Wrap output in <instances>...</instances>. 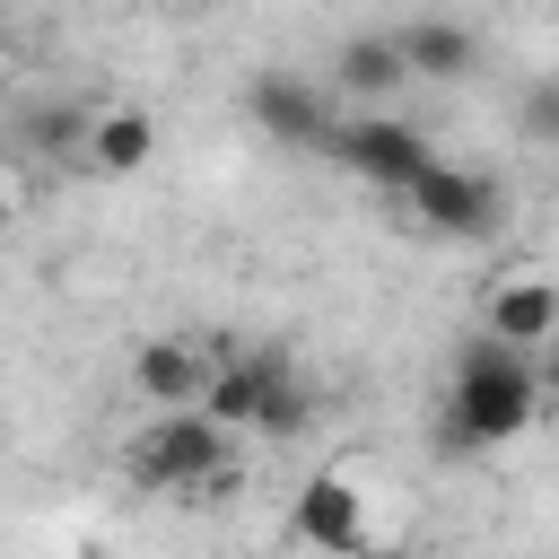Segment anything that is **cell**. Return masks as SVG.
<instances>
[{"label":"cell","instance_id":"obj_1","mask_svg":"<svg viewBox=\"0 0 559 559\" xmlns=\"http://www.w3.org/2000/svg\"><path fill=\"white\" fill-rule=\"evenodd\" d=\"M542 358L515 349V341H472L454 358V393H445V419H437V445L445 454H489V445H515L533 419H542Z\"/></svg>","mask_w":559,"mask_h":559},{"label":"cell","instance_id":"obj_2","mask_svg":"<svg viewBox=\"0 0 559 559\" xmlns=\"http://www.w3.org/2000/svg\"><path fill=\"white\" fill-rule=\"evenodd\" d=\"M227 437H236L227 419H210L201 402H175L131 437V480L140 489H210L227 472Z\"/></svg>","mask_w":559,"mask_h":559},{"label":"cell","instance_id":"obj_3","mask_svg":"<svg viewBox=\"0 0 559 559\" xmlns=\"http://www.w3.org/2000/svg\"><path fill=\"white\" fill-rule=\"evenodd\" d=\"M332 157H341L349 175H367L376 192H411V183L437 166V148H428L402 114H349V122L332 131Z\"/></svg>","mask_w":559,"mask_h":559},{"label":"cell","instance_id":"obj_4","mask_svg":"<svg viewBox=\"0 0 559 559\" xmlns=\"http://www.w3.org/2000/svg\"><path fill=\"white\" fill-rule=\"evenodd\" d=\"M480 332H489V341H515V349H550V341H559V280L533 271V262L498 271V280L480 288Z\"/></svg>","mask_w":559,"mask_h":559},{"label":"cell","instance_id":"obj_5","mask_svg":"<svg viewBox=\"0 0 559 559\" xmlns=\"http://www.w3.org/2000/svg\"><path fill=\"white\" fill-rule=\"evenodd\" d=\"M245 114L262 122V140H280V148H332V105H323V87H306L297 70H262L253 87H245Z\"/></svg>","mask_w":559,"mask_h":559},{"label":"cell","instance_id":"obj_6","mask_svg":"<svg viewBox=\"0 0 559 559\" xmlns=\"http://www.w3.org/2000/svg\"><path fill=\"white\" fill-rule=\"evenodd\" d=\"M402 201H411L419 227H437V236H489V218H498V183H489V175H463V166H428Z\"/></svg>","mask_w":559,"mask_h":559},{"label":"cell","instance_id":"obj_7","mask_svg":"<svg viewBox=\"0 0 559 559\" xmlns=\"http://www.w3.org/2000/svg\"><path fill=\"white\" fill-rule=\"evenodd\" d=\"M288 533H297L306 550H358V542H367V489H349V472H314V480L297 489Z\"/></svg>","mask_w":559,"mask_h":559},{"label":"cell","instance_id":"obj_8","mask_svg":"<svg viewBox=\"0 0 559 559\" xmlns=\"http://www.w3.org/2000/svg\"><path fill=\"white\" fill-rule=\"evenodd\" d=\"M210 367H218V349H201V341H175V332H157V341H140V349H131V384H140V402H157V411H175V402H201Z\"/></svg>","mask_w":559,"mask_h":559},{"label":"cell","instance_id":"obj_9","mask_svg":"<svg viewBox=\"0 0 559 559\" xmlns=\"http://www.w3.org/2000/svg\"><path fill=\"white\" fill-rule=\"evenodd\" d=\"M280 367H288V349H218V367H210V384H201V411L227 419V428H253Z\"/></svg>","mask_w":559,"mask_h":559},{"label":"cell","instance_id":"obj_10","mask_svg":"<svg viewBox=\"0 0 559 559\" xmlns=\"http://www.w3.org/2000/svg\"><path fill=\"white\" fill-rule=\"evenodd\" d=\"M332 79L358 96V105H384L402 79H419L411 70V52H402V35H349L341 52H332Z\"/></svg>","mask_w":559,"mask_h":559},{"label":"cell","instance_id":"obj_11","mask_svg":"<svg viewBox=\"0 0 559 559\" xmlns=\"http://www.w3.org/2000/svg\"><path fill=\"white\" fill-rule=\"evenodd\" d=\"M148 157H157V122H148L140 105H114V114L87 122V166H96V175H140Z\"/></svg>","mask_w":559,"mask_h":559},{"label":"cell","instance_id":"obj_12","mask_svg":"<svg viewBox=\"0 0 559 559\" xmlns=\"http://www.w3.org/2000/svg\"><path fill=\"white\" fill-rule=\"evenodd\" d=\"M402 52H411V70H419V79H472L480 35H472V26H454V17H411V26H402Z\"/></svg>","mask_w":559,"mask_h":559},{"label":"cell","instance_id":"obj_13","mask_svg":"<svg viewBox=\"0 0 559 559\" xmlns=\"http://www.w3.org/2000/svg\"><path fill=\"white\" fill-rule=\"evenodd\" d=\"M306 419H314V402H306L297 367H280V376H271V393H262V419H253V437H306Z\"/></svg>","mask_w":559,"mask_h":559},{"label":"cell","instance_id":"obj_14","mask_svg":"<svg viewBox=\"0 0 559 559\" xmlns=\"http://www.w3.org/2000/svg\"><path fill=\"white\" fill-rule=\"evenodd\" d=\"M87 122H96V114H79V105H44V114L26 122V140H35V148H52V157H61V148H79V157H87Z\"/></svg>","mask_w":559,"mask_h":559},{"label":"cell","instance_id":"obj_15","mask_svg":"<svg viewBox=\"0 0 559 559\" xmlns=\"http://www.w3.org/2000/svg\"><path fill=\"white\" fill-rule=\"evenodd\" d=\"M542 393H550V402H559V341H550V349H542Z\"/></svg>","mask_w":559,"mask_h":559}]
</instances>
